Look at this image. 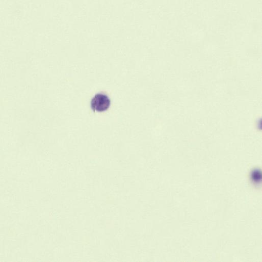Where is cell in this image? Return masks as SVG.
<instances>
[{
  "label": "cell",
  "mask_w": 262,
  "mask_h": 262,
  "mask_svg": "<svg viewBox=\"0 0 262 262\" xmlns=\"http://www.w3.org/2000/svg\"><path fill=\"white\" fill-rule=\"evenodd\" d=\"M111 105V100L104 93H98L94 95L90 102V106L94 112H104L107 111Z\"/></svg>",
  "instance_id": "obj_1"
}]
</instances>
